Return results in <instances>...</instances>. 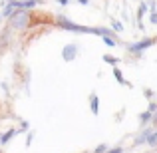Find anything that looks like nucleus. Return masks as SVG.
Listing matches in <instances>:
<instances>
[{
    "instance_id": "10",
    "label": "nucleus",
    "mask_w": 157,
    "mask_h": 153,
    "mask_svg": "<svg viewBox=\"0 0 157 153\" xmlns=\"http://www.w3.org/2000/svg\"><path fill=\"white\" fill-rule=\"evenodd\" d=\"M151 121H153V113H151L149 109H145V111H141V113H139V125H141V127L149 125Z\"/></svg>"
},
{
    "instance_id": "9",
    "label": "nucleus",
    "mask_w": 157,
    "mask_h": 153,
    "mask_svg": "<svg viewBox=\"0 0 157 153\" xmlns=\"http://www.w3.org/2000/svg\"><path fill=\"white\" fill-rule=\"evenodd\" d=\"M111 72H113V78L117 80V84H119V86H129V88H133V84H129V82H127L125 78H123L121 70H119L117 66H115V68H111Z\"/></svg>"
},
{
    "instance_id": "12",
    "label": "nucleus",
    "mask_w": 157,
    "mask_h": 153,
    "mask_svg": "<svg viewBox=\"0 0 157 153\" xmlns=\"http://www.w3.org/2000/svg\"><path fill=\"white\" fill-rule=\"evenodd\" d=\"M104 62H105V64H109L111 68H115V66H119V62H121V60H119L117 56H111V54H104Z\"/></svg>"
},
{
    "instance_id": "2",
    "label": "nucleus",
    "mask_w": 157,
    "mask_h": 153,
    "mask_svg": "<svg viewBox=\"0 0 157 153\" xmlns=\"http://www.w3.org/2000/svg\"><path fill=\"white\" fill-rule=\"evenodd\" d=\"M155 44H157V38H153V36H147V38H141V40H137V42L125 44V48H127V52H129V54H133V56L141 58V54L145 52L147 48L155 46Z\"/></svg>"
},
{
    "instance_id": "7",
    "label": "nucleus",
    "mask_w": 157,
    "mask_h": 153,
    "mask_svg": "<svg viewBox=\"0 0 157 153\" xmlns=\"http://www.w3.org/2000/svg\"><path fill=\"white\" fill-rule=\"evenodd\" d=\"M90 111L94 115H100V98H98L96 92L90 94Z\"/></svg>"
},
{
    "instance_id": "13",
    "label": "nucleus",
    "mask_w": 157,
    "mask_h": 153,
    "mask_svg": "<svg viewBox=\"0 0 157 153\" xmlns=\"http://www.w3.org/2000/svg\"><path fill=\"white\" fill-rule=\"evenodd\" d=\"M109 28H111V30H115L117 34H121V32H123V24L119 22V20H115V18H111V22H109Z\"/></svg>"
},
{
    "instance_id": "4",
    "label": "nucleus",
    "mask_w": 157,
    "mask_h": 153,
    "mask_svg": "<svg viewBox=\"0 0 157 153\" xmlns=\"http://www.w3.org/2000/svg\"><path fill=\"white\" fill-rule=\"evenodd\" d=\"M153 129H155L153 125H151V127H141V131H139V133L135 135V139H133V147L147 145V141H149V137H151V133H153Z\"/></svg>"
},
{
    "instance_id": "27",
    "label": "nucleus",
    "mask_w": 157,
    "mask_h": 153,
    "mask_svg": "<svg viewBox=\"0 0 157 153\" xmlns=\"http://www.w3.org/2000/svg\"><path fill=\"white\" fill-rule=\"evenodd\" d=\"M0 133H2V131H0Z\"/></svg>"
},
{
    "instance_id": "24",
    "label": "nucleus",
    "mask_w": 157,
    "mask_h": 153,
    "mask_svg": "<svg viewBox=\"0 0 157 153\" xmlns=\"http://www.w3.org/2000/svg\"><path fill=\"white\" fill-rule=\"evenodd\" d=\"M0 20H2V12H0Z\"/></svg>"
},
{
    "instance_id": "17",
    "label": "nucleus",
    "mask_w": 157,
    "mask_h": 153,
    "mask_svg": "<svg viewBox=\"0 0 157 153\" xmlns=\"http://www.w3.org/2000/svg\"><path fill=\"white\" fill-rule=\"evenodd\" d=\"M105 153H123V147L121 145H115V147H109Z\"/></svg>"
},
{
    "instance_id": "26",
    "label": "nucleus",
    "mask_w": 157,
    "mask_h": 153,
    "mask_svg": "<svg viewBox=\"0 0 157 153\" xmlns=\"http://www.w3.org/2000/svg\"><path fill=\"white\" fill-rule=\"evenodd\" d=\"M0 153H2V147H0Z\"/></svg>"
},
{
    "instance_id": "15",
    "label": "nucleus",
    "mask_w": 157,
    "mask_h": 153,
    "mask_svg": "<svg viewBox=\"0 0 157 153\" xmlns=\"http://www.w3.org/2000/svg\"><path fill=\"white\" fill-rule=\"evenodd\" d=\"M26 131H30V123H28L26 119H22V121H20V133H26Z\"/></svg>"
},
{
    "instance_id": "25",
    "label": "nucleus",
    "mask_w": 157,
    "mask_h": 153,
    "mask_svg": "<svg viewBox=\"0 0 157 153\" xmlns=\"http://www.w3.org/2000/svg\"><path fill=\"white\" fill-rule=\"evenodd\" d=\"M82 153H90V151H82Z\"/></svg>"
},
{
    "instance_id": "14",
    "label": "nucleus",
    "mask_w": 157,
    "mask_h": 153,
    "mask_svg": "<svg viewBox=\"0 0 157 153\" xmlns=\"http://www.w3.org/2000/svg\"><path fill=\"white\" fill-rule=\"evenodd\" d=\"M107 149H109V145H107V143H100L98 147H94V153H105Z\"/></svg>"
},
{
    "instance_id": "16",
    "label": "nucleus",
    "mask_w": 157,
    "mask_h": 153,
    "mask_svg": "<svg viewBox=\"0 0 157 153\" xmlns=\"http://www.w3.org/2000/svg\"><path fill=\"white\" fill-rule=\"evenodd\" d=\"M143 96L149 98V100H153V98H155V92H153V90H149V88H143Z\"/></svg>"
},
{
    "instance_id": "11",
    "label": "nucleus",
    "mask_w": 157,
    "mask_h": 153,
    "mask_svg": "<svg viewBox=\"0 0 157 153\" xmlns=\"http://www.w3.org/2000/svg\"><path fill=\"white\" fill-rule=\"evenodd\" d=\"M101 40H104V44H105L107 48H115L117 44H121L115 36H101Z\"/></svg>"
},
{
    "instance_id": "6",
    "label": "nucleus",
    "mask_w": 157,
    "mask_h": 153,
    "mask_svg": "<svg viewBox=\"0 0 157 153\" xmlns=\"http://www.w3.org/2000/svg\"><path fill=\"white\" fill-rule=\"evenodd\" d=\"M14 135H20V127H18V129H16V127H10V129H6L4 133H0V145H6V143H10Z\"/></svg>"
},
{
    "instance_id": "8",
    "label": "nucleus",
    "mask_w": 157,
    "mask_h": 153,
    "mask_svg": "<svg viewBox=\"0 0 157 153\" xmlns=\"http://www.w3.org/2000/svg\"><path fill=\"white\" fill-rule=\"evenodd\" d=\"M0 12H2V18L8 20V18H10V16L16 12V4L12 2V0H6V4H4V8H2Z\"/></svg>"
},
{
    "instance_id": "22",
    "label": "nucleus",
    "mask_w": 157,
    "mask_h": 153,
    "mask_svg": "<svg viewBox=\"0 0 157 153\" xmlns=\"http://www.w3.org/2000/svg\"><path fill=\"white\" fill-rule=\"evenodd\" d=\"M78 4H82V6H90V0H78Z\"/></svg>"
},
{
    "instance_id": "18",
    "label": "nucleus",
    "mask_w": 157,
    "mask_h": 153,
    "mask_svg": "<svg viewBox=\"0 0 157 153\" xmlns=\"http://www.w3.org/2000/svg\"><path fill=\"white\" fill-rule=\"evenodd\" d=\"M149 22L153 24V26H157V10H153V12L149 14Z\"/></svg>"
},
{
    "instance_id": "20",
    "label": "nucleus",
    "mask_w": 157,
    "mask_h": 153,
    "mask_svg": "<svg viewBox=\"0 0 157 153\" xmlns=\"http://www.w3.org/2000/svg\"><path fill=\"white\" fill-rule=\"evenodd\" d=\"M147 109H149L151 113H155V111H157V101L151 100V101H149V107H147Z\"/></svg>"
},
{
    "instance_id": "19",
    "label": "nucleus",
    "mask_w": 157,
    "mask_h": 153,
    "mask_svg": "<svg viewBox=\"0 0 157 153\" xmlns=\"http://www.w3.org/2000/svg\"><path fill=\"white\" fill-rule=\"evenodd\" d=\"M32 141H34V131H28V135H26V147L30 145Z\"/></svg>"
},
{
    "instance_id": "5",
    "label": "nucleus",
    "mask_w": 157,
    "mask_h": 153,
    "mask_svg": "<svg viewBox=\"0 0 157 153\" xmlns=\"http://www.w3.org/2000/svg\"><path fill=\"white\" fill-rule=\"evenodd\" d=\"M147 12H149V4H147V0H141V2H139V8H137V28L139 30H143V16L147 14Z\"/></svg>"
},
{
    "instance_id": "1",
    "label": "nucleus",
    "mask_w": 157,
    "mask_h": 153,
    "mask_svg": "<svg viewBox=\"0 0 157 153\" xmlns=\"http://www.w3.org/2000/svg\"><path fill=\"white\" fill-rule=\"evenodd\" d=\"M32 24V14H30V10H16L14 14L8 18V24H6V28L10 32H24L28 26Z\"/></svg>"
},
{
    "instance_id": "23",
    "label": "nucleus",
    "mask_w": 157,
    "mask_h": 153,
    "mask_svg": "<svg viewBox=\"0 0 157 153\" xmlns=\"http://www.w3.org/2000/svg\"><path fill=\"white\" fill-rule=\"evenodd\" d=\"M145 153H157V147H153V149H149V151H145Z\"/></svg>"
},
{
    "instance_id": "3",
    "label": "nucleus",
    "mask_w": 157,
    "mask_h": 153,
    "mask_svg": "<svg viewBox=\"0 0 157 153\" xmlns=\"http://www.w3.org/2000/svg\"><path fill=\"white\" fill-rule=\"evenodd\" d=\"M78 54H80V46H78L76 42H70L64 46V50H62V60L64 62H74L78 58Z\"/></svg>"
},
{
    "instance_id": "21",
    "label": "nucleus",
    "mask_w": 157,
    "mask_h": 153,
    "mask_svg": "<svg viewBox=\"0 0 157 153\" xmlns=\"http://www.w3.org/2000/svg\"><path fill=\"white\" fill-rule=\"evenodd\" d=\"M56 2L60 4V6H68V4H70V0H56Z\"/></svg>"
}]
</instances>
